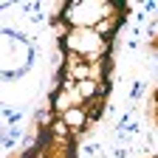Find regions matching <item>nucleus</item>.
Listing matches in <instances>:
<instances>
[{
  "label": "nucleus",
  "instance_id": "obj_1",
  "mask_svg": "<svg viewBox=\"0 0 158 158\" xmlns=\"http://www.w3.org/2000/svg\"><path fill=\"white\" fill-rule=\"evenodd\" d=\"M59 118H62V122L71 127V133H73V135L90 127V118H88V110H85V105H82V107H71L65 116H59Z\"/></svg>",
  "mask_w": 158,
  "mask_h": 158
}]
</instances>
